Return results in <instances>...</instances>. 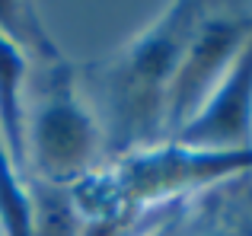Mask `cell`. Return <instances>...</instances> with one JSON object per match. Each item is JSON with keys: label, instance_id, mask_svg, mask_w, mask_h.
Segmentation results:
<instances>
[{"label": "cell", "instance_id": "8", "mask_svg": "<svg viewBox=\"0 0 252 236\" xmlns=\"http://www.w3.org/2000/svg\"><path fill=\"white\" fill-rule=\"evenodd\" d=\"M32 198V236H83L86 217L77 205L74 188L29 182Z\"/></svg>", "mask_w": 252, "mask_h": 236}, {"label": "cell", "instance_id": "12", "mask_svg": "<svg viewBox=\"0 0 252 236\" xmlns=\"http://www.w3.org/2000/svg\"><path fill=\"white\" fill-rule=\"evenodd\" d=\"M243 182H246V192H249V205H252V176H249V179H243Z\"/></svg>", "mask_w": 252, "mask_h": 236}, {"label": "cell", "instance_id": "7", "mask_svg": "<svg viewBox=\"0 0 252 236\" xmlns=\"http://www.w3.org/2000/svg\"><path fill=\"white\" fill-rule=\"evenodd\" d=\"M0 35L26 58H38L51 67L64 61L58 42L38 16V6L29 0H0Z\"/></svg>", "mask_w": 252, "mask_h": 236}, {"label": "cell", "instance_id": "5", "mask_svg": "<svg viewBox=\"0 0 252 236\" xmlns=\"http://www.w3.org/2000/svg\"><path fill=\"white\" fill-rule=\"evenodd\" d=\"M182 147L208 150H246L252 147V32L230 61L227 74L189 118V124L169 137Z\"/></svg>", "mask_w": 252, "mask_h": 236}, {"label": "cell", "instance_id": "2", "mask_svg": "<svg viewBox=\"0 0 252 236\" xmlns=\"http://www.w3.org/2000/svg\"><path fill=\"white\" fill-rule=\"evenodd\" d=\"M102 124L74 83V64L48 67L45 89L26 112V169L48 185H77L99 173Z\"/></svg>", "mask_w": 252, "mask_h": 236}, {"label": "cell", "instance_id": "6", "mask_svg": "<svg viewBox=\"0 0 252 236\" xmlns=\"http://www.w3.org/2000/svg\"><path fill=\"white\" fill-rule=\"evenodd\" d=\"M26 80L29 58L0 35V137L19 169H26Z\"/></svg>", "mask_w": 252, "mask_h": 236}, {"label": "cell", "instance_id": "4", "mask_svg": "<svg viewBox=\"0 0 252 236\" xmlns=\"http://www.w3.org/2000/svg\"><path fill=\"white\" fill-rule=\"evenodd\" d=\"M252 32V6L227 3V6H201L195 26L189 32L166 102V141L189 118L204 106L220 77L227 74L230 61Z\"/></svg>", "mask_w": 252, "mask_h": 236}, {"label": "cell", "instance_id": "9", "mask_svg": "<svg viewBox=\"0 0 252 236\" xmlns=\"http://www.w3.org/2000/svg\"><path fill=\"white\" fill-rule=\"evenodd\" d=\"M182 220H185V214L182 211H172L169 217H163V224H157V227H150L144 236H179V227H182Z\"/></svg>", "mask_w": 252, "mask_h": 236}, {"label": "cell", "instance_id": "10", "mask_svg": "<svg viewBox=\"0 0 252 236\" xmlns=\"http://www.w3.org/2000/svg\"><path fill=\"white\" fill-rule=\"evenodd\" d=\"M179 236H230L227 230H217V227H204V230H195V233H185V220L179 227Z\"/></svg>", "mask_w": 252, "mask_h": 236}, {"label": "cell", "instance_id": "11", "mask_svg": "<svg viewBox=\"0 0 252 236\" xmlns=\"http://www.w3.org/2000/svg\"><path fill=\"white\" fill-rule=\"evenodd\" d=\"M230 236H252V220H249V217H243L240 224H236V230L230 233Z\"/></svg>", "mask_w": 252, "mask_h": 236}, {"label": "cell", "instance_id": "3", "mask_svg": "<svg viewBox=\"0 0 252 236\" xmlns=\"http://www.w3.org/2000/svg\"><path fill=\"white\" fill-rule=\"evenodd\" d=\"M109 185L118 207L131 217L163 201L189 198V195L217 188L220 182L249 179L252 147L246 150H208L182 147L163 141L157 147L128 153L109 169Z\"/></svg>", "mask_w": 252, "mask_h": 236}, {"label": "cell", "instance_id": "1", "mask_svg": "<svg viewBox=\"0 0 252 236\" xmlns=\"http://www.w3.org/2000/svg\"><path fill=\"white\" fill-rule=\"evenodd\" d=\"M204 3L176 0L99 70L102 141L122 160L166 141V102L189 32Z\"/></svg>", "mask_w": 252, "mask_h": 236}]
</instances>
